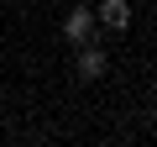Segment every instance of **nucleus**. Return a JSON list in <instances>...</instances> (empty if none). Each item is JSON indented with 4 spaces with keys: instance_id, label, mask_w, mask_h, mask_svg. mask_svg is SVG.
Masks as SVG:
<instances>
[{
    "instance_id": "nucleus-2",
    "label": "nucleus",
    "mask_w": 157,
    "mask_h": 147,
    "mask_svg": "<svg viewBox=\"0 0 157 147\" xmlns=\"http://www.w3.org/2000/svg\"><path fill=\"white\" fill-rule=\"evenodd\" d=\"M100 26H110V32L131 26V6L126 0H100Z\"/></svg>"
},
{
    "instance_id": "nucleus-3",
    "label": "nucleus",
    "mask_w": 157,
    "mask_h": 147,
    "mask_svg": "<svg viewBox=\"0 0 157 147\" xmlns=\"http://www.w3.org/2000/svg\"><path fill=\"white\" fill-rule=\"evenodd\" d=\"M105 74V53L100 47H84V58H78V79H100Z\"/></svg>"
},
{
    "instance_id": "nucleus-1",
    "label": "nucleus",
    "mask_w": 157,
    "mask_h": 147,
    "mask_svg": "<svg viewBox=\"0 0 157 147\" xmlns=\"http://www.w3.org/2000/svg\"><path fill=\"white\" fill-rule=\"evenodd\" d=\"M63 37H68V42H89V37H94V16H89L84 6H73V16L63 21Z\"/></svg>"
}]
</instances>
